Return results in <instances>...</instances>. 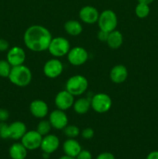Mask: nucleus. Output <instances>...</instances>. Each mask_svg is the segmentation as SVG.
I'll return each instance as SVG.
<instances>
[{"instance_id":"17","label":"nucleus","mask_w":158,"mask_h":159,"mask_svg":"<svg viewBox=\"0 0 158 159\" xmlns=\"http://www.w3.org/2000/svg\"><path fill=\"white\" fill-rule=\"evenodd\" d=\"M81 150V144L74 138H68L63 144V151L68 156L76 158Z\"/></svg>"},{"instance_id":"9","label":"nucleus","mask_w":158,"mask_h":159,"mask_svg":"<svg viewBox=\"0 0 158 159\" xmlns=\"http://www.w3.org/2000/svg\"><path fill=\"white\" fill-rule=\"evenodd\" d=\"M63 64L57 58H52L47 61L43 66V73L50 79H55L63 72Z\"/></svg>"},{"instance_id":"5","label":"nucleus","mask_w":158,"mask_h":159,"mask_svg":"<svg viewBox=\"0 0 158 159\" xmlns=\"http://www.w3.org/2000/svg\"><path fill=\"white\" fill-rule=\"evenodd\" d=\"M99 29L106 32H112L116 29L118 25L117 16L114 11L106 9L99 14L98 20Z\"/></svg>"},{"instance_id":"16","label":"nucleus","mask_w":158,"mask_h":159,"mask_svg":"<svg viewBox=\"0 0 158 159\" xmlns=\"http://www.w3.org/2000/svg\"><path fill=\"white\" fill-rule=\"evenodd\" d=\"M109 76L112 82L114 83H122L128 77V70L126 67L122 65H115L110 71Z\"/></svg>"},{"instance_id":"32","label":"nucleus","mask_w":158,"mask_h":159,"mask_svg":"<svg viewBox=\"0 0 158 159\" xmlns=\"http://www.w3.org/2000/svg\"><path fill=\"white\" fill-rule=\"evenodd\" d=\"M96 159H116V158L110 152H102L98 155Z\"/></svg>"},{"instance_id":"23","label":"nucleus","mask_w":158,"mask_h":159,"mask_svg":"<svg viewBox=\"0 0 158 159\" xmlns=\"http://www.w3.org/2000/svg\"><path fill=\"white\" fill-rule=\"evenodd\" d=\"M51 128H52V126H51L49 120H42L41 121H40L38 125H37V131L43 137L50 133Z\"/></svg>"},{"instance_id":"30","label":"nucleus","mask_w":158,"mask_h":159,"mask_svg":"<svg viewBox=\"0 0 158 159\" xmlns=\"http://www.w3.org/2000/svg\"><path fill=\"white\" fill-rule=\"evenodd\" d=\"M108 34H109L108 32H106V31H104V30H100L99 31V33H98V35H97L98 39H99L101 42H106L107 39H108Z\"/></svg>"},{"instance_id":"22","label":"nucleus","mask_w":158,"mask_h":159,"mask_svg":"<svg viewBox=\"0 0 158 159\" xmlns=\"http://www.w3.org/2000/svg\"><path fill=\"white\" fill-rule=\"evenodd\" d=\"M73 107L77 114H85L91 108V99L88 98H80L74 102Z\"/></svg>"},{"instance_id":"1","label":"nucleus","mask_w":158,"mask_h":159,"mask_svg":"<svg viewBox=\"0 0 158 159\" xmlns=\"http://www.w3.org/2000/svg\"><path fill=\"white\" fill-rule=\"evenodd\" d=\"M52 35L47 28L40 25H33L26 30L23 41L28 49L34 52H42L48 49Z\"/></svg>"},{"instance_id":"4","label":"nucleus","mask_w":158,"mask_h":159,"mask_svg":"<svg viewBox=\"0 0 158 159\" xmlns=\"http://www.w3.org/2000/svg\"><path fill=\"white\" fill-rule=\"evenodd\" d=\"M70 49L71 45L68 39L62 37H57L52 38L47 50L54 57H60L67 55Z\"/></svg>"},{"instance_id":"19","label":"nucleus","mask_w":158,"mask_h":159,"mask_svg":"<svg viewBox=\"0 0 158 159\" xmlns=\"http://www.w3.org/2000/svg\"><path fill=\"white\" fill-rule=\"evenodd\" d=\"M27 151L22 143H14L9 148V154L12 159H25L27 155Z\"/></svg>"},{"instance_id":"2","label":"nucleus","mask_w":158,"mask_h":159,"mask_svg":"<svg viewBox=\"0 0 158 159\" xmlns=\"http://www.w3.org/2000/svg\"><path fill=\"white\" fill-rule=\"evenodd\" d=\"M8 78L13 85L19 87H26L32 80V72L26 65H18L12 67Z\"/></svg>"},{"instance_id":"8","label":"nucleus","mask_w":158,"mask_h":159,"mask_svg":"<svg viewBox=\"0 0 158 159\" xmlns=\"http://www.w3.org/2000/svg\"><path fill=\"white\" fill-rule=\"evenodd\" d=\"M43 136L37 130H29L21 138V143L27 150L33 151L40 148Z\"/></svg>"},{"instance_id":"14","label":"nucleus","mask_w":158,"mask_h":159,"mask_svg":"<svg viewBox=\"0 0 158 159\" xmlns=\"http://www.w3.org/2000/svg\"><path fill=\"white\" fill-rule=\"evenodd\" d=\"M59 146H60L59 138L56 135L48 134L43 137L40 148L43 151V152L50 155L58 149Z\"/></svg>"},{"instance_id":"24","label":"nucleus","mask_w":158,"mask_h":159,"mask_svg":"<svg viewBox=\"0 0 158 159\" xmlns=\"http://www.w3.org/2000/svg\"><path fill=\"white\" fill-rule=\"evenodd\" d=\"M150 7L149 5L144 4V3H138L137 6L135 9V13L139 18L143 19L146 18L150 14Z\"/></svg>"},{"instance_id":"33","label":"nucleus","mask_w":158,"mask_h":159,"mask_svg":"<svg viewBox=\"0 0 158 159\" xmlns=\"http://www.w3.org/2000/svg\"><path fill=\"white\" fill-rule=\"evenodd\" d=\"M9 44L5 39L0 38V51H6L9 49Z\"/></svg>"},{"instance_id":"21","label":"nucleus","mask_w":158,"mask_h":159,"mask_svg":"<svg viewBox=\"0 0 158 159\" xmlns=\"http://www.w3.org/2000/svg\"><path fill=\"white\" fill-rule=\"evenodd\" d=\"M64 28L67 34L74 37L80 35L83 30L82 25L77 20H68L64 25Z\"/></svg>"},{"instance_id":"20","label":"nucleus","mask_w":158,"mask_h":159,"mask_svg":"<svg viewBox=\"0 0 158 159\" xmlns=\"http://www.w3.org/2000/svg\"><path fill=\"white\" fill-rule=\"evenodd\" d=\"M106 43L108 46L112 49L119 48L123 43V37H122V33L116 30L110 32L108 34Z\"/></svg>"},{"instance_id":"15","label":"nucleus","mask_w":158,"mask_h":159,"mask_svg":"<svg viewBox=\"0 0 158 159\" xmlns=\"http://www.w3.org/2000/svg\"><path fill=\"white\" fill-rule=\"evenodd\" d=\"M31 114L37 118H44L48 114V106L44 101L41 99L33 100L29 105Z\"/></svg>"},{"instance_id":"10","label":"nucleus","mask_w":158,"mask_h":159,"mask_svg":"<svg viewBox=\"0 0 158 159\" xmlns=\"http://www.w3.org/2000/svg\"><path fill=\"white\" fill-rule=\"evenodd\" d=\"M74 96L71 95L69 92L67 91L66 89L60 91L56 95L55 99H54V102L57 109L60 110H68L73 107L74 102Z\"/></svg>"},{"instance_id":"34","label":"nucleus","mask_w":158,"mask_h":159,"mask_svg":"<svg viewBox=\"0 0 158 159\" xmlns=\"http://www.w3.org/2000/svg\"><path fill=\"white\" fill-rule=\"evenodd\" d=\"M146 159H158V151H153L149 153Z\"/></svg>"},{"instance_id":"31","label":"nucleus","mask_w":158,"mask_h":159,"mask_svg":"<svg viewBox=\"0 0 158 159\" xmlns=\"http://www.w3.org/2000/svg\"><path fill=\"white\" fill-rule=\"evenodd\" d=\"M9 117V113L6 109H0V122H6Z\"/></svg>"},{"instance_id":"18","label":"nucleus","mask_w":158,"mask_h":159,"mask_svg":"<svg viewBox=\"0 0 158 159\" xmlns=\"http://www.w3.org/2000/svg\"><path fill=\"white\" fill-rule=\"evenodd\" d=\"M26 131V126L24 123L15 121L9 125V138L12 140H21Z\"/></svg>"},{"instance_id":"12","label":"nucleus","mask_w":158,"mask_h":159,"mask_svg":"<svg viewBox=\"0 0 158 159\" xmlns=\"http://www.w3.org/2000/svg\"><path fill=\"white\" fill-rule=\"evenodd\" d=\"M49 121L54 129L63 130L68 125V118L64 110L57 109L50 113Z\"/></svg>"},{"instance_id":"28","label":"nucleus","mask_w":158,"mask_h":159,"mask_svg":"<svg viewBox=\"0 0 158 159\" xmlns=\"http://www.w3.org/2000/svg\"><path fill=\"white\" fill-rule=\"evenodd\" d=\"M94 131L92 128L91 127H87L85 128L81 131V137L85 140H89L94 137Z\"/></svg>"},{"instance_id":"11","label":"nucleus","mask_w":158,"mask_h":159,"mask_svg":"<svg viewBox=\"0 0 158 159\" xmlns=\"http://www.w3.org/2000/svg\"><path fill=\"white\" fill-rule=\"evenodd\" d=\"M6 60L12 67L23 65L25 60H26L25 51L20 47H12L8 51Z\"/></svg>"},{"instance_id":"25","label":"nucleus","mask_w":158,"mask_h":159,"mask_svg":"<svg viewBox=\"0 0 158 159\" xmlns=\"http://www.w3.org/2000/svg\"><path fill=\"white\" fill-rule=\"evenodd\" d=\"M64 134L68 138H75L80 134V130L78 127L75 125H67L63 129Z\"/></svg>"},{"instance_id":"7","label":"nucleus","mask_w":158,"mask_h":159,"mask_svg":"<svg viewBox=\"0 0 158 159\" xmlns=\"http://www.w3.org/2000/svg\"><path fill=\"white\" fill-rule=\"evenodd\" d=\"M68 60L74 66L84 65L88 59V53L82 47H74L68 53Z\"/></svg>"},{"instance_id":"13","label":"nucleus","mask_w":158,"mask_h":159,"mask_svg":"<svg viewBox=\"0 0 158 159\" xmlns=\"http://www.w3.org/2000/svg\"><path fill=\"white\" fill-rule=\"evenodd\" d=\"M79 17L83 23L86 24H94L97 23L99 12L97 9L91 6H85L79 11Z\"/></svg>"},{"instance_id":"27","label":"nucleus","mask_w":158,"mask_h":159,"mask_svg":"<svg viewBox=\"0 0 158 159\" xmlns=\"http://www.w3.org/2000/svg\"><path fill=\"white\" fill-rule=\"evenodd\" d=\"M0 138L2 139L9 138V125L5 122H0Z\"/></svg>"},{"instance_id":"6","label":"nucleus","mask_w":158,"mask_h":159,"mask_svg":"<svg viewBox=\"0 0 158 159\" xmlns=\"http://www.w3.org/2000/svg\"><path fill=\"white\" fill-rule=\"evenodd\" d=\"M112 105L111 97L105 93H97L91 99V107L96 113H106L111 109Z\"/></svg>"},{"instance_id":"35","label":"nucleus","mask_w":158,"mask_h":159,"mask_svg":"<svg viewBox=\"0 0 158 159\" xmlns=\"http://www.w3.org/2000/svg\"><path fill=\"white\" fill-rule=\"evenodd\" d=\"M137 1H138V2H139V3H144V4L149 5V4H150V3L153 2L154 0H137Z\"/></svg>"},{"instance_id":"36","label":"nucleus","mask_w":158,"mask_h":159,"mask_svg":"<svg viewBox=\"0 0 158 159\" xmlns=\"http://www.w3.org/2000/svg\"><path fill=\"white\" fill-rule=\"evenodd\" d=\"M59 159H75V158H73V157H70V156H68V155H64V156L60 157Z\"/></svg>"},{"instance_id":"29","label":"nucleus","mask_w":158,"mask_h":159,"mask_svg":"<svg viewBox=\"0 0 158 159\" xmlns=\"http://www.w3.org/2000/svg\"><path fill=\"white\" fill-rule=\"evenodd\" d=\"M75 159H92V155L89 151L81 150L80 153L76 156Z\"/></svg>"},{"instance_id":"3","label":"nucleus","mask_w":158,"mask_h":159,"mask_svg":"<svg viewBox=\"0 0 158 159\" xmlns=\"http://www.w3.org/2000/svg\"><path fill=\"white\" fill-rule=\"evenodd\" d=\"M88 87V80L85 76L81 75L71 76L66 82V90L74 96H81L85 93Z\"/></svg>"},{"instance_id":"26","label":"nucleus","mask_w":158,"mask_h":159,"mask_svg":"<svg viewBox=\"0 0 158 159\" xmlns=\"http://www.w3.org/2000/svg\"><path fill=\"white\" fill-rule=\"evenodd\" d=\"M12 66L7 60H0V76L8 78L10 74Z\"/></svg>"}]
</instances>
